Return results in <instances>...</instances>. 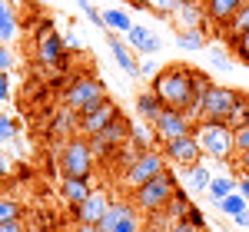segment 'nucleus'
I'll use <instances>...</instances> for the list:
<instances>
[{
    "instance_id": "f257e3e1",
    "label": "nucleus",
    "mask_w": 249,
    "mask_h": 232,
    "mask_svg": "<svg viewBox=\"0 0 249 232\" xmlns=\"http://www.w3.org/2000/svg\"><path fill=\"white\" fill-rule=\"evenodd\" d=\"M153 90L156 97L163 99L173 110H186L196 97V70L183 66V63H173V66H163L153 77Z\"/></svg>"
},
{
    "instance_id": "f03ea898",
    "label": "nucleus",
    "mask_w": 249,
    "mask_h": 232,
    "mask_svg": "<svg viewBox=\"0 0 249 232\" xmlns=\"http://www.w3.org/2000/svg\"><path fill=\"white\" fill-rule=\"evenodd\" d=\"M246 110H249V97L243 90L213 83L210 90H206V97H203V113H199V119H223V123H230L232 130H236V126H243Z\"/></svg>"
},
{
    "instance_id": "7ed1b4c3",
    "label": "nucleus",
    "mask_w": 249,
    "mask_h": 232,
    "mask_svg": "<svg viewBox=\"0 0 249 232\" xmlns=\"http://www.w3.org/2000/svg\"><path fill=\"white\" fill-rule=\"evenodd\" d=\"M196 136H199V146L206 159H216V163H226L236 156V130L223 119H199L196 123Z\"/></svg>"
},
{
    "instance_id": "20e7f679",
    "label": "nucleus",
    "mask_w": 249,
    "mask_h": 232,
    "mask_svg": "<svg viewBox=\"0 0 249 232\" xmlns=\"http://www.w3.org/2000/svg\"><path fill=\"white\" fill-rule=\"evenodd\" d=\"M176 189H179V186H176L173 169H163V173L156 176V179H150L146 186L133 189V193H130V199H133L136 209L150 219V215H156V213H166V206H170V199H173V193H176Z\"/></svg>"
},
{
    "instance_id": "39448f33",
    "label": "nucleus",
    "mask_w": 249,
    "mask_h": 232,
    "mask_svg": "<svg viewBox=\"0 0 249 232\" xmlns=\"http://www.w3.org/2000/svg\"><path fill=\"white\" fill-rule=\"evenodd\" d=\"M93 163H96V153H93V146H90L87 136L77 133L60 146V173L63 176L90 179V176H93Z\"/></svg>"
},
{
    "instance_id": "423d86ee",
    "label": "nucleus",
    "mask_w": 249,
    "mask_h": 232,
    "mask_svg": "<svg viewBox=\"0 0 249 232\" xmlns=\"http://www.w3.org/2000/svg\"><path fill=\"white\" fill-rule=\"evenodd\" d=\"M107 99V86L96 77H77L67 90H63V110H70L73 116L93 110L96 103Z\"/></svg>"
},
{
    "instance_id": "0eeeda50",
    "label": "nucleus",
    "mask_w": 249,
    "mask_h": 232,
    "mask_svg": "<svg viewBox=\"0 0 249 232\" xmlns=\"http://www.w3.org/2000/svg\"><path fill=\"white\" fill-rule=\"evenodd\" d=\"M163 169H170V166H166V156H163V149H156V146H153V149L140 153L133 163L123 169V189L133 193V189H140V186H146L150 179H156Z\"/></svg>"
},
{
    "instance_id": "6e6552de",
    "label": "nucleus",
    "mask_w": 249,
    "mask_h": 232,
    "mask_svg": "<svg viewBox=\"0 0 249 232\" xmlns=\"http://www.w3.org/2000/svg\"><path fill=\"white\" fill-rule=\"evenodd\" d=\"M143 226H146L143 213L133 206V199H126V202H110V209L100 219L96 232H140Z\"/></svg>"
},
{
    "instance_id": "1a4fd4ad",
    "label": "nucleus",
    "mask_w": 249,
    "mask_h": 232,
    "mask_svg": "<svg viewBox=\"0 0 249 232\" xmlns=\"http://www.w3.org/2000/svg\"><path fill=\"white\" fill-rule=\"evenodd\" d=\"M196 130V119H193L186 110H173V106H163L160 116L153 119V133L160 139V146L166 143V139H176V136H186Z\"/></svg>"
},
{
    "instance_id": "9d476101",
    "label": "nucleus",
    "mask_w": 249,
    "mask_h": 232,
    "mask_svg": "<svg viewBox=\"0 0 249 232\" xmlns=\"http://www.w3.org/2000/svg\"><path fill=\"white\" fill-rule=\"evenodd\" d=\"M163 156H166V163L170 166H193V163H203V146H199V136H196V130L186 136H176V139H166L163 143Z\"/></svg>"
},
{
    "instance_id": "9b49d317",
    "label": "nucleus",
    "mask_w": 249,
    "mask_h": 232,
    "mask_svg": "<svg viewBox=\"0 0 249 232\" xmlns=\"http://www.w3.org/2000/svg\"><path fill=\"white\" fill-rule=\"evenodd\" d=\"M116 116H120V106H116L113 99H103V103H96L93 110H87V113L77 116V133L90 139V136H96L100 130H107Z\"/></svg>"
},
{
    "instance_id": "f8f14e48",
    "label": "nucleus",
    "mask_w": 249,
    "mask_h": 232,
    "mask_svg": "<svg viewBox=\"0 0 249 232\" xmlns=\"http://www.w3.org/2000/svg\"><path fill=\"white\" fill-rule=\"evenodd\" d=\"M130 130H133V123H130V119H123V116H116L107 130H100L96 136H90L93 153H96V156H107L110 149H120V146L130 139Z\"/></svg>"
},
{
    "instance_id": "ddd939ff",
    "label": "nucleus",
    "mask_w": 249,
    "mask_h": 232,
    "mask_svg": "<svg viewBox=\"0 0 249 232\" xmlns=\"http://www.w3.org/2000/svg\"><path fill=\"white\" fill-rule=\"evenodd\" d=\"M63 53H67V40L60 37L57 30L37 33V60L43 66H60L63 63Z\"/></svg>"
},
{
    "instance_id": "4468645a",
    "label": "nucleus",
    "mask_w": 249,
    "mask_h": 232,
    "mask_svg": "<svg viewBox=\"0 0 249 232\" xmlns=\"http://www.w3.org/2000/svg\"><path fill=\"white\" fill-rule=\"evenodd\" d=\"M107 209H110V199H107V193H90L83 202L77 206V219H80V226H100V219L107 215Z\"/></svg>"
},
{
    "instance_id": "2eb2a0df",
    "label": "nucleus",
    "mask_w": 249,
    "mask_h": 232,
    "mask_svg": "<svg viewBox=\"0 0 249 232\" xmlns=\"http://www.w3.org/2000/svg\"><path fill=\"white\" fill-rule=\"evenodd\" d=\"M126 43L136 50V57H156L160 53V47H163V40L156 37L153 30H146V27H140L133 23L130 27V33H126Z\"/></svg>"
},
{
    "instance_id": "dca6fc26",
    "label": "nucleus",
    "mask_w": 249,
    "mask_h": 232,
    "mask_svg": "<svg viewBox=\"0 0 249 232\" xmlns=\"http://www.w3.org/2000/svg\"><path fill=\"white\" fill-rule=\"evenodd\" d=\"M107 43H110V53H113V60L120 63V70H126L130 77H140V60H136L133 47H130V43H123L113 30H107Z\"/></svg>"
},
{
    "instance_id": "f3484780",
    "label": "nucleus",
    "mask_w": 249,
    "mask_h": 232,
    "mask_svg": "<svg viewBox=\"0 0 249 232\" xmlns=\"http://www.w3.org/2000/svg\"><path fill=\"white\" fill-rule=\"evenodd\" d=\"M173 20H176L179 30H196V27L206 30V23H210V20H206V7H203L199 0H186V3L173 14Z\"/></svg>"
},
{
    "instance_id": "a211bd4d",
    "label": "nucleus",
    "mask_w": 249,
    "mask_h": 232,
    "mask_svg": "<svg viewBox=\"0 0 249 232\" xmlns=\"http://www.w3.org/2000/svg\"><path fill=\"white\" fill-rule=\"evenodd\" d=\"M243 3H246V0H203V7H206V20H210L213 27L223 30Z\"/></svg>"
},
{
    "instance_id": "6ab92c4d",
    "label": "nucleus",
    "mask_w": 249,
    "mask_h": 232,
    "mask_svg": "<svg viewBox=\"0 0 249 232\" xmlns=\"http://www.w3.org/2000/svg\"><path fill=\"white\" fill-rule=\"evenodd\" d=\"M93 193L90 189V179H73V176H60V199L63 202H70L73 209H77L80 202L87 199V196Z\"/></svg>"
},
{
    "instance_id": "aec40b11",
    "label": "nucleus",
    "mask_w": 249,
    "mask_h": 232,
    "mask_svg": "<svg viewBox=\"0 0 249 232\" xmlns=\"http://www.w3.org/2000/svg\"><path fill=\"white\" fill-rule=\"evenodd\" d=\"M166 103L156 97L153 90H143V93H136V113H140V119H146V123H153L156 116H160V110H163Z\"/></svg>"
},
{
    "instance_id": "412c9836",
    "label": "nucleus",
    "mask_w": 249,
    "mask_h": 232,
    "mask_svg": "<svg viewBox=\"0 0 249 232\" xmlns=\"http://www.w3.org/2000/svg\"><path fill=\"white\" fill-rule=\"evenodd\" d=\"M17 33H20L17 10H14L7 0H0V40H3V43H10V40H17Z\"/></svg>"
},
{
    "instance_id": "4be33fe9",
    "label": "nucleus",
    "mask_w": 249,
    "mask_h": 232,
    "mask_svg": "<svg viewBox=\"0 0 249 232\" xmlns=\"http://www.w3.org/2000/svg\"><path fill=\"white\" fill-rule=\"evenodd\" d=\"M103 27H107V30H113V33H130L133 17H130L123 7H110V10H103Z\"/></svg>"
},
{
    "instance_id": "5701e85b",
    "label": "nucleus",
    "mask_w": 249,
    "mask_h": 232,
    "mask_svg": "<svg viewBox=\"0 0 249 232\" xmlns=\"http://www.w3.org/2000/svg\"><path fill=\"white\" fill-rule=\"evenodd\" d=\"M186 182H190L193 193H210V182H213L210 166H203V163H193V166H186Z\"/></svg>"
},
{
    "instance_id": "b1692460",
    "label": "nucleus",
    "mask_w": 249,
    "mask_h": 232,
    "mask_svg": "<svg viewBox=\"0 0 249 232\" xmlns=\"http://www.w3.org/2000/svg\"><path fill=\"white\" fill-rule=\"evenodd\" d=\"M176 47H183V50H206V30L203 27H196V30H176Z\"/></svg>"
},
{
    "instance_id": "393cba45",
    "label": "nucleus",
    "mask_w": 249,
    "mask_h": 232,
    "mask_svg": "<svg viewBox=\"0 0 249 232\" xmlns=\"http://www.w3.org/2000/svg\"><path fill=\"white\" fill-rule=\"evenodd\" d=\"M246 30H249V0L243 3V7H239V10H236V14H232L230 23L223 27V33H226V43H230V40H236L239 33H246Z\"/></svg>"
},
{
    "instance_id": "a878e982",
    "label": "nucleus",
    "mask_w": 249,
    "mask_h": 232,
    "mask_svg": "<svg viewBox=\"0 0 249 232\" xmlns=\"http://www.w3.org/2000/svg\"><path fill=\"white\" fill-rule=\"evenodd\" d=\"M246 206H249V199L239 193V189H236V193H230L226 199H219V202H216V209H219L223 215H230V219H236V215L243 213Z\"/></svg>"
},
{
    "instance_id": "bb28decb",
    "label": "nucleus",
    "mask_w": 249,
    "mask_h": 232,
    "mask_svg": "<svg viewBox=\"0 0 249 232\" xmlns=\"http://www.w3.org/2000/svg\"><path fill=\"white\" fill-rule=\"evenodd\" d=\"M190 196L183 193V189H176L173 193V199H170V206H166V219L170 222H176V219H186V213H190Z\"/></svg>"
},
{
    "instance_id": "cd10ccee",
    "label": "nucleus",
    "mask_w": 249,
    "mask_h": 232,
    "mask_svg": "<svg viewBox=\"0 0 249 232\" xmlns=\"http://www.w3.org/2000/svg\"><path fill=\"white\" fill-rule=\"evenodd\" d=\"M230 193H236V179L232 176H213V182H210V196L219 202V199H226Z\"/></svg>"
},
{
    "instance_id": "c85d7f7f",
    "label": "nucleus",
    "mask_w": 249,
    "mask_h": 232,
    "mask_svg": "<svg viewBox=\"0 0 249 232\" xmlns=\"http://www.w3.org/2000/svg\"><path fill=\"white\" fill-rule=\"evenodd\" d=\"M14 219H23V206L14 196H0V222H14Z\"/></svg>"
},
{
    "instance_id": "c756f323",
    "label": "nucleus",
    "mask_w": 249,
    "mask_h": 232,
    "mask_svg": "<svg viewBox=\"0 0 249 232\" xmlns=\"http://www.w3.org/2000/svg\"><path fill=\"white\" fill-rule=\"evenodd\" d=\"M146 3H150V10H153L156 17L166 20V17H173V14H176V10H179L186 0H146Z\"/></svg>"
},
{
    "instance_id": "7c9ffc66",
    "label": "nucleus",
    "mask_w": 249,
    "mask_h": 232,
    "mask_svg": "<svg viewBox=\"0 0 249 232\" xmlns=\"http://www.w3.org/2000/svg\"><path fill=\"white\" fill-rule=\"evenodd\" d=\"M230 50H232V57L239 60V63H246V66H249V30H246V33H239L236 40H230Z\"/></svg>"
},
{
    "instance_id": "2f4dec72",
    "label": "nucleus",
    "mask_w": 249,
    "mask_h": 232,
    "mask_svg": "<svg viewBox=\"0 0 249 232\" xmlns=\"http://www.w3.org/2000/svg\"><path fill=\"white\" fill-rule=\"evenodd\" d=\"M14 136H17V119L7 116V113H0V146L14 143Z\"/></svg>"
},
{
    "instance_id": "473e14b6",
    "label": "nucleus",
    "mask_w": 249,
    "mask_h": 232,
    "mask_svg": "<svg viewBox=\"0 0 249 232\" xmlns=\"http://www.w3.org/2000/svg\"><path fill=\"white\" fill-rule=\"evenodd\" d=\"M249 149V110H246V119H243V126H236V156L246 153Z\"/></svg>"
},
{
    "instance_id": "72a5a7b5",
    "label": "nucleus",
    "mask_w": 249,
    "mask_h": 232,
    "mask_svg": "<svg viewBox=\"0 0 249 232\" xmlns=\"http://www.w3.org/2000/svg\"><path fill=\"white\" fill-rule=\"evenodd\" d=\"M14 70V53H10V47L0 40V73H10Z\"/></svg>"
},
{
    "instance_id": "f704fd0d",
    "label": "nucleus",
    "mask_w": 249,
    "mask_h": 232,
    "mask_svg": "<svg viewBox=\"0 0 249 232\" xmlns=\"http://www.w3.org/2000/svg\"><path fill=\"white\" fill-rule=\"evenodd\" d=\"M210 60H213V66H219V70H226V66H230V53H226V50H219V47H210Z\"/></svg>"
},
{
    "instance_id": "c9c22d12",
    "label": "nucleus",
    "mask_w": 249,
    "mask_h": 232,
    "mask_svg": "<svg viewBox=\"0 0 249 232\" xmlns=\"http://www.w3.org/2000/svg\"><path fill=\"white\" fill-rule=\"evenodd\" d=\"M186 219H190V222L196 226V229H206V215H203V209H199L196 202L190 206V213H186Z\"/></svg>"
},
{
    "instance_id": "e433bc0d",
    "label": "nucleus",
    "mask_w": 249,
    "mask_h": 232,
    "mask_svg": "<svg viewBox=\"0 0 249 232\" xmlns=\"http://www.w3.org/2000/svg\"><path fill=\"white\" fill-rule=\"evenodd\" d=\"M160 70H163V66H160L156 60H143V63H140V77H150V80H153Z\"/></svg>"
},
{
    "instance_id": "4c0bfd02",
    "label": "nucleus",
    "mask_w": 249,
    "mask_h": 232,
    "mask_svg": "<svg viewBox=\"0 0 249 232\" xmlns=\"http://www.w3.org/2000/svg\"><path fill=\"white\" fill-rule=\"evenodd\" d=\"M10 90H14L10 73H0V103H7V99H10Z\"/></svg>"
},
{
    "instance_id": "58836bf2",
    "label": "nucleus",
    "mask_w": 249,
    "mask_h": 232,
    "mask_svg": "<svg viewBox=\"0 0 249 232\" xmlns=\"http://www.w3.org/2000/svg\"><path fill=\"white\" fill-rule=\"evenodd\" d=\"M236 189L249 199V169H239V176H236Z\"/></svg>"
},
{
    "instance_id": "ea45409f",
    "label": "nucleus",
    "mask_w": 249,
    "mask_h": 232,
    "mask_svg": "<svg viewBox=\"0 0 249 232\" xmlns=\"http://www.w3.org/2000/svg\"><path fill=\"white\" fill-rule=\"evenodd\" d=\"M170 232H196V226L190 219H176V222H170Z\"/></svg>"
},
{
    "instance_id": "a19ab883",
    "label": "nucleus",
    "mask_w": 249,
    "mask_h": 232,
    "mask_svg": "<svg viewBox=\"0 0 249 232\" xmlns=\"http://www.w3.org/2000/svg\"><path fill=\"white\" fill-rule=\"evenodd\" d=\"M0 232H27V229L20 219H14V222H0Z\"/></svg>"
},
{
    "instance_id": "79ce46f5",
    "label": "nucleus",
    "mask_w": 249,
    "mask_h": 232,
    "mask_svg": "<svg viewBox=\"0 0 249 232\" xmlns=\"http://www.w3.org/2000/svg\"><path fill=\"white\" fill-rule=\"evenodd\" d=\"M232 222H236L239 229H249V206H246V209H243V213H239V215H236Z\"/></svg>"
},
{
    "instance_id": "37998d69",
    "label": "nucleus",
    "mask_w": 249,
    "mask_h": 232,
    "mask_svg": "<svg viewBox=\"0 0 249 232\" xmlns=\"http://www.w3.org/2000/svg\"><path fill=\"white\" fill-rule=\"evenodd\" d=\"M140 232H170V226H160V222H146Z\"/></svg>"
},
{
    "instance_id": "c03bdc74",
    "label": "nucleus",
    "mask_w": 249,
    "mask_h": 232,
    "mask_svg": "<svg viewBox=\"0 0 249 232\" xmlns=\"http://www.w3.org/2000/svg\"><path fill=\"white\" fill-rule=\"evenodd\" d=\"M236 163H239V169H249V149H246V153H239V156H236Z\"/></svg>"
},
{
    "instance_id": "a18cd8bd",
    "label": "nucleus",
    "mask_w": 249,
    "mask_h": 232,
    "mask_svg": "<svg viewBox=\"0 0 249 232\" xmlns=\"http://www.w3.org/2000/svg\"><path fill=\"white\" fill-rule=\"evenodd\" d=\"M63 40H67V47H73V50H77V47H80V40H77V33H67V37H63Z\"/></svg>"
},
{
    "instance_id": "49530a36",
    "label": "nucleus",
    "mask_w": 249,
    "mask_h": 232,
    "mask_svg": "<svg viewBox=\"0 0 249 232\" xmlns=\"http://www.w3.org/2000/svg\"><path fill=\"white\" fill-rule=\"evenodd\" d=\"M7 169H10V163H7V156L0 153V176H7Z\"/></svg>"
},
{
    "instance_id": "de8ad7c7",
    "label": "nucleus",
    "mask_w": 249,
    "mask_h": 232,
    "mask_svg": "<svg viewBox=\"0 0 249 232\" xmlns=\"http://www.w3.org/2000/svg\"><path fill=\"white\" fill-rule=\"evenodd\" d=\"M73 3H77L80 10H83V7H87V3H90V0H73Z\"/></svg>"
},
{
    "instance_id": "09e8293b",
    "label": "nucleus",
    "mask_w": 249,
    "mask_h": 232,
    "mask_svg": "<svg viewBox=\"0 0 249 232\" xmlns=\"http://www.w3.org/2000/svg\"><path fill=\"white\" fill-rule=\"evenodd\" d=\"M27 232H40V229H27Z\"/></svg>"
},
{
    "instance_id": "8fccbe9b",
    "label": "nucleus",
    "mask_w": 249,
    "mask_h": 232,
    "mask_svg": "<svg viewBox=\"0 0 249 232\" xmlns=\"http://www.w3.org/2000/svg\"><path fill=\"white\" fill-rule=\"evenodd\" d=\"M196 232H206V229H196Z\"/></svg>"
},
{
    "instance_id": "3c124183",
    "label": "nucleus",
    "mask_w": 249,
    "mask_h": 232,
    "mask_svg": "<svg viewBox=\"0 0 249 232\" xmlns=\"http://www.w3.org/2000/svg\"><path fill=\"white\" fill-rule=\"evenodd\" d=\"M37 3H43V0H37Z\"/></svg>"
},
{
    "instance_id": "603ef678",
    "label": "nucleus",
    "mask_w": 249,
    "mask_h": 232,
    "mask_svg": "<svg viewBox=\"0 0 249 232\" xmlns=\"http://www.w3.org/2000/svg\"><path fill=\"white\" fill-rule=\"evenodd\" d=\"M199 3H203V0H199Z\"/></svg>"
}]
</instances>
